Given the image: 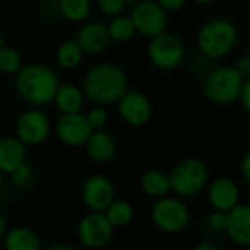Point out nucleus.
<instances>
[{
  "label": "nucleus",
  "mask_w": 250,
  "mask_h": 250,
  "mask_svg": "<svg viewBox=\"0 0 250 250\" xmlns=\"http://www.w3.org/2000/svg\"><path fill=\"white\" fill-rule=\"evenodd\" d=\"M129 91V76L125 69L111 62H101L91 66L82 79L85 98L97 105L117 103Z\"/></svg>",
  "instance_id": "f257e3e1"
},
{
  "label": "nucleus",
  "mask_w": 250,
  "mask_h": 250,
  "mask_svg": "<svg viewBox=\"0 0 250 250\" xmlns=\"http://www.w3.org/2000/svg\"><path fill=\"white\" fill-rule=\"evenodd\" d=\"M60 86L56 72L41 63H28L15 75V89L21 100L32 107H44L53 103Z\"/></svg>",
  "instance_id": "f03ea898"
},
{
  "label": "nucleus",
  "mask_w": 250,
  "mask_h": 250,
  "mask_svg": "<svg viewBox=\"0 0 250 250\" xmlns=\"http://www.w3.org/2000/svg\"><path fill=\"white\" fill-rule=\"evenodd\" d=\"M239 41V31L227 18H212L201 25L196 34V45L201 54L209 60L223 59L230 54Z\"/></svg>",
  "instance_id": "7ed1b4c3"
},
{
  "label": "nucleus",
  "mask_w": 250,
  "mask_h": 250,
  "mask_svg": "<svg viewBox=\"0 0 250 250\" xmlns=\"http://www.w3.org/2000/svg\"><path fill=\"white\" fill-rule=\"evenodd\" d=\"M245 79L234 66L211 69L202 81V92L208 101L217 105H229L240 98Z\"/></svg>",
  "instance_id": "20e7f679"
},
{
  "label": "nucleus",
  "mask_w": 250,
  "mask_h": 250,
  "mask_svg": "<svg viewBox=\"0 0 250 250\" xmlns=\"http://www.w3.org/2000/svg\"><path fill=\"white\" fill-rule=\"evenodd\" d=\"M171 193L177 198H193L202 193L209 183L208 166L196 157L180 160L168 174Z\"/></svg>",
  "instance_id": "39448f33"
},
{
  "label": "nucleus",
  "mask_w": 250,
  "mask_h": 250,
  "mask_svg": "<svg viewBox=\"0 0 250 250\" xmlns=\"http://www.w3.org/2000/svg\"><path fill=\"white\" fill-rule=\"evenodd\" d=\"M146 56L149 63L161 72L179 69L186 57V48L182 38L168 31L149 40Z\"/></svg>",
  "instance_id": "423d86ee"
},
{
  "label": "nucleus",
  "mask_w": 250,
  "mask_h": 250,
  "mask_svg": "<svg viewBox=\"0 0 250 250\" xmlns=\"http://www.w3.org/2000/svg\"><path fill=\"white\" fill-rule=\"evenodd\" d=\"M190 209L177 196L157 199L151 208V220L155 227L164 233L176 234L185 231L190 224Z\"/></svg>",
  "instance_id": "0eeeda50"
},
{
  "label": "nucleus",
  "mask_w": 250,
  "mask_h": 250,
  "mask_svg": "<svg viewBox=\"0 0 250 250\" xmlns=\"http://www.w3.org/2000/svg\"><path fill=\"white\" fill-rule=\"evenodd\" d=\"M129 16L133 21L136 32L149 40L166 32L168 26V13L155 0L136 1Z\"/></svg>",
  "instance_id": "6e6552de"
},
{
  "label": "nucleus",
  "mask_w": 250,
  "mask_h": 250,
  "mask_svg": "<svg viewBox=\"0 0 250 250\" xmlns=\"http://www.w3.org/2000/svg\"><path fill=\"white\" fill-rule=\"evenodd\" d=\"M50 132L51 123L48 116L37 107L25 110L16 120V138L25 146L41 145L48 139Z\"/></svg>",
  "instance_id": "1a4fd4ad"
},
{
  "label": "nucleus",
  "mask_w": 250,
  "mask_h": 250,
  "mask_svg": "<svg viewBox=\"0 0 250 250\" xmlns=\"http://www.w3.org/2000/svg\"><path fill=\"white\" fill-rule=\"evenodd\" d=\"M113 226L105 218L104 212H88L83 215L76 227V236L86 249L98 250L107 246L113 237Z\"/></svg>",
  "instance_id": "9d476101"
},
{
  "label": "nucleus",
  "mask_w": 250,
  "mask_h": 250,
  "mask_svg": "<svg viewBox=\"0 0 250 250\" xmlns=\"http://www.w3.org/2000/svg\"><path fill=\"white\" fill-rule=\"evenodd\" d=\"M117 111L122 122L130 127L145 126L152 116V104L141 91H127L117 101Z\"/></svg>",
  "instance_id": "9b49d317"
},
{
  "label": "nucleus",
  "mask_w": 250,
  "mask_h": 250,
  "mask_svg": "<svg viewBox=\"0 0 250 250\" xmlns=\"http://www.w3.org/2000/svg\"><path fill=\"white\" fill-rule=\"evenodd\" d=\"M81 196L85 207L91 212H104L116 199L111 180L103 174L89 176L82 185Z\"/></svg>",
  "instance_id": "f8f14e48"
},
{
  "label": "nucleus",
  "mask_w": 250,
  "mask_h": 250,
  "mask_svg": "<svg viewBox=\"0 0 250 250\" xmlns=\"http://www.w3.org/2000/svg\"><path fill=\"white\" fill-rule=\"evenodd\" d=\"M92 132L94 130L91 129L85 114L82 113L60 114L54 123V133L57 139L72 148L85 145Z\"/></svg>",
  "instance_id": "ddd939ff"
},
{
  "label": "nucleus",
  "mask_w": 250,
  "mask_h": 250,
  "mask_svg": "<svg viewBox=\"0 0 250 250\" xmlns=\"http://www.w3.org/2000/svg\"><path fill=\"white\" fill-rule=\"evenodd\" d=\"M207 198L214 211L230 212L240 204V188L230 177H215L207 186Z\"/></svg>",
  "instance_id": "4468645a"
},
{
  "label": "nucleus",
  "mask_w": 250,
  "mask_h": 250,
  "mask_svg": "<svg viewBox=\"0 0 250 250\" xmlns=\"http://www.w3.org/2000/svg\"><path fill=\"white\" fill-rule=\"evenodd\" d=\"M75 40L82 48L83 54H101L108 48L111 42L107 23L100 21H91L83 23L79 28Z\"/></svg>",
  "instance_id": "2eb2a0df"
},
{
  "label": "nucleus",
  "mask_w": 250,
  "mask_h": 250,
  "mask_svg": "<svg viewBox=\"0 0 250 250\" xmlns=\"http://www.w3.org/2000/svg\"><path fill=\"white\" fill-rule=\"evenodd\" d=\"M226 234L229 239L242 248L250 246V205L239 204L234 209L227 212V229Z\"/></svg>",
  "instance_id": "dca6fc26"
},
{
  "label": "nucleus",
  "mask_w": 250,
  "mask_h": 250,
  "mask_svg": "<svg viewBox=\"0 0 250 250\" xmlns=\"http://www.w3.org/2000/svg\"><path fill=\"white\" fill-rule=\"evenodd\" d=\"M85 151L88 158L95 164H107L114 160L117 154L116 139L103 130H94L85 144Z\"/></svg>",
  "instance_id": "f3484780"
},
{
  "label": "nucleus",
  "mask_w": 250,
  "mask_h": 250,
  "mask_svg": "<svg viewBox=\"0 0 250 250\" xmlns=\"http://www.w3.org/2000/svg\"><path fill=\"white\" fill-rule=\"evenodd\" d=\"M23 163H26V146L16 136L0 139V171L9 176Z\"/></svg>",
  "instance_id": "a211bd4d"
},
{
  "label": "nucleus",
  "mask_w": 250,
  "mask_h": 250,
  "mask_svg": "<svg viewBox=\"0 0 250 250\" xmlns=\"http://www.w3.org/2000/svg\"><path fill=\"white\" fill-rule=\"evenodd\" d=\"M139 188L146 196L152 199H161L171 193L168 174L158 168L145 170L139 177Z\"/></svg>",
  "instance_id": "6ab92c4d"
},
{
  "label": "nucleus",
  "mask_w": 250,
  "mask_h": 250,
  "mask_svg": "<svg viewBox=\"0 0 250 250\" xmlns=\"http://www.w3.org/2000/svg\"><path fill=\"white\" fill-rule=\"evenodd\" d=\"M83 103L85 95L82 92V88L73 83H60L53 100V104L60 111V114L81 113Z\"/></svg>",
  "instance_id": "aec40b11"
},
{
  "label": "nucleus",
  "mask_w": 250,
  "mask_h": 250,
  "mask_svg": "<svg viewBox=\"0 0 250 250\" xmlns=\"http://www.w3.org/2000/svg\"><path fill=\"white\" fill-rule=\"evenodd\" d=\"M4 250H41L38 234L28 227H13L3 237Z\"/></svg>",
  "instance_id": "412c9836"
},
{
  "label": "nucleus",
  "mask_w": 250,
  "mask_h": 250,
  "mask_svg": "<svg viewBox=\"0 0 250 250\" xmlns=\"http://www.w3.org/2000/svg\"><path fill=\"white\" fill-rule=\"evenodd\" d=\"M105 218L113 226V229H123L129 226L135 218V209L129 201L114 199L110 207L104 211Z\"/></svg>",
  "instance_id": "4be33fe9"
},
{
  "label": "nucleus",
  "mask_w": 250,
  "mask_h": 250,
  "mask_svg": "<svg viewBox=\"0 0 250 250\" xmlns=\"http://www.w3.org/2000/svg\"><path fill=\"white\" fill-rule=\"evenodd\" d=\"M83 59V51L75 38L64 40L56 50V60L60 67L66 70L76 69Z\"/></svg>",
  "instance_id": "5701e85b"
},
{
  "label": "nucleus",
  "mask_w": 250,
  "mask_h": 250,
  "mask_svg": "<svg viewBox=\"0 0 250 250\" xmlns=\"http://www.w3.org/2000/svg\"><path fill=\"white\" fill-rule=\"evenodd\" d=\"M107 29H108V35L111 41H116V42H127L138 34L132 18L123 13L111 18V21L107 23Z\"/></svg>",
  "instance_id": "b1692460"
},
{
  "label": "nucleus",
  "mask_w": 250,
  "mask_h": 250,
  "mask_svg": "<svg viewBox=\"0 0 250 250\" xmlns=\"http://www.w3.org/2000/svg\"><path fill=\"white\" fill-rule=\"evenodd\" d=\"M59 12L69 22H83L91 13V0H59Z\"/></svg>",
  "instance_id": "393cba45"
},
{
  "label": "nucleus",
  "mask_w": 250,
  "mask_h": 250,
  "mask_svg": "<svg viewBox=\"0 0 250 250\" xmlns=\"http://www.w3.org/2000/svg\"><path fill=\"white\" fill-rule=\"evenodd\" d=\"M23 66L22 56L12 47H3L0 51V73L16 75Z\"/></svg>",
  "instance_id": "a878e982"
},
{
  "label": "nucleus",
  "mask_w": 250,
  "mask_h": 250,
  "mask_svg": "<svg viewBox=\"0 0 250 250\" xmlns=\"http://www.w3.org/2000/svg\"><path fill=\"white\" fill-rule=\"evenodd\" d=\"M34 180H35L34 168L28 163H23L13 173L9 174V182H10V185L16 190H26V189H29L34 185Z\"/></svg>",
  "instance_id": "bb28decb"
},
{
  "label": "nucleus",
  "mask_w": 250,
  "mask_h": 250,
  "mask_svg": "<svg viewBox=\"0 0 250 250\" xmlns=\"http://www.w3.org/2000/svg\"><path fill=\"white\" fill-rule=\"evenodd\" d=\"M86 122L91 126L92 130H103L108 122V113L103 105H95L92 107L86 114Z\"/></svg>",
  "instance_id": "cd10ccee"
},
{
  "label": "nucleus",
  "mask_w": 250,
  "mask_h": 250,
  "mask_svg": "<svg viewBox=\"0 0 250 250\" xmlns=\"http://www.w3.org/2000/svg\"><path fill=\"white\" fill-rule=\"evenodd\" d=\"M127 4H129L127 0H97L98 10L108 18L122 15Z\"/></svg>",
  "instance_id": "c85d7f7f"
},
{
  "label": "nucleus",
  "mask_w": 250,
  "mask_h": 250,
  "mask_svg": "<svg viewBox=\"0 0 250 250\" xmlns=\"http://www.w3.org/2000/svg\"><path fill=\"white\" fill-rule=\"evenodd\" d=\"M208 229L214 233H226L227 229V212L212 211L208 217Z\"/></svg>",
  "instance_id": "c756f323"
},
{
  "label": "nucleus",
  "mask_w": 250,
  "mask_h": 250,
  "mask_svg": "<svg viewBox=\"0 0 250 250\" xmlns=\"http://www.w3.org/2000/svg\"><path fill=\"white\" fill-rule=\"evenodd\" d=\"M236 70L242 75L243 79H249L250 78V53H245L242 54L236 63H234Z\"/></svg>",
  "instance_id": "7c9ffc66"
},
{
  "label": "nucleus",
  "mask_w": 250,
  "mask_h": 250,
  "mask_svg": "<svg viewBox=\"0 0 250 250\" xmlns=\"http://www.w3.org/2000/svg\"><path fill=\"white\" fill-rule=\"evenodd\" d=\"M155 1L168 13V12H177L183 9L189 0H155Z\"/></svg>",
  "instance_id": "2f4dec72"
},
{
  "label": "nucleus",
  "mask_w": 250,
  "mask_h": 250,
  "mask_svg": "<svg viewBox=\"0 0 250 250\" xmlns=\"http://www.w3.org/2000/svg\"><path fill=\"white\" fill-rule=\"evenodd\" d=\"M239 101H240L243 110L250 116V78L245 79V82H243V88H242Z\"/></svg>",
  "instance_id": "473e14b6"
},
{
  "label": "nucleus",
  "mask_w": 250,
  "mask_h": 250,
  "mask_svg": "<svg viewBox=\"0 0 250 250\" xmlns=\"http://www.w3.org/2000/svg\"><path fill=\"white\" fill-rule=\"evenodd\" d=\"M240 174H242V179L248 185H250V149L246 151V154L243 155L240 161Z\"/></svg>",
  "instance_id": "72a5a7b5"
},
{
  "label": "nucleus",
  "mask_w": 250,
  "mask_h": 250,
  "mask_svg": "<svg viewBox=\"0 0 250 250\" xmlns=\"http://www.w3.org/2000/svg\"><path fill=\"white\" fill-rule=\"evenodd\" d=\"M193 250H221L220 246H217L215 243H211V242H202L199 243Z\"/></svg>",
  "instance_id": "f704fd0d"
},
{
  "label": "nucleus",
  "mask_w": 250,
  "mask_h": 250,
  "mask_svg": "<svg viewBox=\"0 0 250 250\" xmlns=\"http://www.w3.org/2000/svg\"><path fill=\"white\" fill-rule=\"evenodd\" d=\"M6 231H7V224H6V220H4L3 214L0 212V240H3Z\"/></svg>",
  "instance_id": "c9c22d12"
},
{
  "label": "nucleus",
  "mask_w": 250,
  "mask_h": 250,
  "mask_svg": "<svg viewBox=\"0 0 250 250\" xmlns=\"http://www.w3.org/2000/svg\"><path fill=\"white\" fill-rule=\"evenodd\" d=\"M48 250H75L73 248L67 246V245H56V246H51Z\"/></svg>",
  "instance_id": "e433bc0d"
},
{
  "label": "nucleus",
  "mask_w": 250,
  "mask_h": 250,
  "mask_svg": "<svg viewBox=\"0 0 250 250\" xmlns=\"http://www.w3.org/2000/svg\"><path fill=\"white\" fill-rule=\"evenodd\" d=\"M192 1L196 3V4H201V6H208V4H212L217 0H192Z\"/></svg>",
  "instance_id": "4c0bfd02"
},
{
  "label": "nucleus",
  "mask_w": 250,
  "mask_h": 250,
  "mask_svg": "<svg viewBox=\"0 0 250 250\" xmlns=\"http://www.w3.org/2000/svg\"><path fill=\"white\" fill-rule=\"evenodd\" d=\"M3 47H4V40H3V35H1V31H0V51H1Z\"/></svg>",
  "instance_id": "58836bf2"
},
{
  "label": "nucleus",
  "mask_w": 250,
  "mask_h": 250,
  "mask_svg": "<svg viewBox=\"0 0 250 250\" xmlns=\"http://www.w3.org/2000/svg\"><path fill=\"white\" fill-rule=\"evenodd\" d=\"M3 176H4V174H3V173L0 171V186L3 185Z\"/></svg>",
  "instance_id": "ea45409f"
},
{
  "label": "nucleus",
  "mask_w": 250,
  "mask_h": 250,
  "mask_svg": "<svg viewBox=\"0 0 250 250\" xmlns=\"http://www.w3.org/2000/svg\"><path fill=\"white\" fill-rule=\"evenodd\" d=\"M129 3H135V1H139V0H127Z\"/></svg>",
  "instance_id": "a19ab883"
},
{
  "label": "nucleus",
  "mask_w": 250,
  "mask_h": 250,
  "mask_svg": "<svg viewBox=\"0 0 250 250\" xmlns=\"http://www.w3.org/2000/svg\"><path fill=\"white\" fill-rule=\"evenodd\" d=\"M249 1H250V0H249Z\"/></svg>",
  "instance_id": "79ce46f5"
}]
</instances>
